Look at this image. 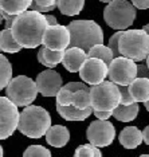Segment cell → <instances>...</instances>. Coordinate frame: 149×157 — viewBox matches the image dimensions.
Returning <instances> with one entry per match:
<instances>
[{
	"mask_svg": "<svg viewBox=\"0 0 149 157\" xmlns=\"http://www.w3.org/2000/svg\"><path fill=\"white\" fill-rule=\"evenodd\" d=\"M47 27L48 24L43 13L27 10L15 17L11 31L15 40L23 48H36L42 44Z\"/></svg>",
	"mask_w": 149,
	"mask_h": 157,
	"instance_id": "6da1fadb",
	"label": "cell"
},
{
	"mask_svg": "<svg viewBox=\"0 0 149 157\" xmlns=\"http://www.w3.org/2000/svg\"><path fill=\"white\" fill-rule=\"evenodd\" d=\"M51 128V117L42 106L30 105L20 113L17 130L26 137L40 138Z\"/></svg>",
	"mask_w": 149,
	"mask_h": 157,
	"instance_id": "7a4b0ae2",
	"label": "cell"
},
{
	"mask_svg": "<svg viewBox=\"0 0 149 157\" xmlns=\"http://www.w3.org/2000/svg\"><path fill=\"white\" fill-rule=\"evenodd\" d=\"M70 31V46L89 51L95 44L104 43V31L94 20H74L67 26Z\"/></svg>",
	"mask_w": 149,
	"mask_h": 157,
	"instance_id": "3957f363",
	"label": "cell"
},
{
	"mask_svg": "<svg viewBox=\"0 0 149 157\" xmlns=\"http://www.w3.org/2000/svg\"><path fill=\"white\" fill-rule=\"evenodd\" d=\"M120 54L132 60H145L149 55V34L141 30H126L120 38Z\"/></svg>",
	"mask_w": 149,
	"mask_h": 157,
	"instance_id": "277c9868",
	"label": "cell"
},
{
	"mask_svg": "<svg viewBox=\"0 0 149 157\" xmlns=\"http://www.w3.org/2000/svg\"><path fill=\"white\" fill-rule=\"evenodd\" d=\"M136 7L128 0H113L104 10V19L109 27L117 31L129 28L136 19Z\"/></svg>",
	"mask_w": 149,
	"mask_h": 157,
	"instance_id": "5b68a950",
	"label": "cell"
},
{
	"mask_svg": "<svg viewBox=\"0 0 149 157\" xmlns=\"http://www.w3.org/2000/svg\"><path fill=\"white\" fill-rule=\"evenodd\" d=\"M90 98L93 110L113 112L121 101V93L118 85L112 81H104L90 87Z\"/></svg>",
	"mask_w": 149,
	"mask_h": 157,
	"instance_id": "8992f818",
	"label": "cell"
},
{
	"mask_svg": "<svg viewBox=\"0 0 149 157\" xmlns=\"http://www.w3.org/2000/svg\"><path fill=\"white\" fill-rule=\"evenodd\" d=\"M36 82L26 75L15 77L10 81L6 87V95L8 97L15 105L19 106H30L35 101L38 95Z\"/></svg>",
	"mask_w": 149,
	"mask_h": 157,
	"instance_id": "52a82bcc",
	"label": "cell"
},
{
	"mask_svg": "<svg viewBox=\"0 0 149 157\" xmlns=\"http://www.w3.org/2000/svg\"><path fill=\"white\" fill-rule=\"evenodd\" d=\"M109 79L118 86H129L137 78L136 62L126 56H117L109 65Z\"/></svg>",
	"mask_w": 149,
	"mask_h": 157,
	"instance_id": "ba28073f",
	"label": "cell"
},
{
	"mask_svg": "<svg viewBox=\"0 0 149 157\" xmlns=\"http://www.w3.org/2000/svg\"><path fill=\"white\" fill-rule=\"evenodd\" d=\"M20 113L8 97H0V140H6L17 129Z\"/></svg>",
	"mask_w": 149,
	"mask_h": 157,
	"instance_id": "9c48e42d",
	"label": "cell"
},
{
	"mask_svg": "<svg viewBox=\"0 0 149 157\" xmlns=\"http://www.w3.org/2000/svg\"><path fill=\"white\" fill-rule=\"evenodd\" d=\"M86 137L90 144L97 148L109 146L116 137L114 125L108 120H95L89 125Z\"/></svg>",
	"mask_w": 149,
	"mask_h": 157,
	"instance_id": "30bf717a",
	"label": "cell"
},
{
	"mask_svg": "<svg viewBox=\"0 0 149 157\" xmlns=\"http://www.w3.org/2000/svg\"><path fill=\"white\" fill-rule=\"evenodd\" d=\"M109 74V66L98 58H87L79 69V77L87 85H98L106 79Z\"/></svg>",
	"mask_w": 149,
	"mask_h": 157,
	"instance_id": "8fae6325",
	"label": "cell"
},
{
	"mask_svg": "<svg viewBox=\"0 0 149 157\" xmlns=\"http://www.w3.org/2000/svg\"><path fill=\"white\" fill-rule=\"evenodd\" d=\"M42 44L46 48L54 51H65L70 46V31L69 28L61 24L48 26L44 31Z\"/></svg>",
	"mask_w": 149,
	"mask_h": 157,
	"instance_id": "7c38bea8",
	"label": "cell"
},
{
	"mask_svg": "<svg viewBox=\"0 0 149 157\" xmlns=\"http://www.w3.org/2000/svg\"><path fill=\"white\" fill-rule=\"evenodd\" d=\"M35 82H36L38 91L44 97H56V94L63 86L62 77L52 69L44 70L38 74Z\"/></svg>",
	"mask_w": 149,
	"mask_h": 157,
	"instance_id": "4fadbf2b",
	"label": "cell"
},
{
	"mask_svg": "<svg viewBox=\"0 0 149 157\" xmlns=\"http://www.w3.org/2000/svg\"><path fill=\"white\" fill-rule=\"evenodd\" d=\"M89 58L87 52L79 47H69L65 50L63 55V67L69 73H79V69L82 67L83 62Z\"/></svg>",
	"mask_w": 149,
	"mask_h": 157,
	"instance_id": "5bb4252c",
	"label": "cell"
},
{
	"mask_svg": "<svg viewBox=\"0 0 149 157\" xmlns=\"http://www.w3.org/2000/svg\"><path fill=\"white\" fill-rule=\"evenodd\" d=\"M70 140V132L63 125H52L46 133V141L54 148H63Z\"/></svg>",
	"mask_w": 149,
	"mask_h": 157,
	"instance_id": "9a60e30c",
	"label": "cell"
},
{
	"mask_svg": "<svg viewBox=\"0 0 149 157\" xmlns=\"http://www.w3.org/2000/svg\"><path fill=\"white\" fill-rule=\"evenodd\" d=\"M56 112L58 114L65 118L66 121H83L86 120L89 116H91L93 113V108H87V109H77L73 105H59L56 103Z\"/></svg>",
	"mask_w": 149,
	"mask_h": 157,
	"instance_id": "2e32d148",
	"label": "cell"
},
{
	"mask_svg": "<svg viewBox=\"0 0 149 157\" xmlns=\"http://www.w3.org/2000/svg\"><path fill=\"white\" fill-rule=\"evenodd\" d=\"M121 145L126 149H134L143 142V132L136 126H126L118 136Z\"/></svg>",
	"mask_w": 149,
	"mask_h": 157,
	"instance_id": "e0dca14e",
	"label": "cell"
},
{
	"mask_svg": "<svg viewBox=\"0 0 149 157\" xmlns=\"http://www.w3.org/2000/svg\"><path fill=\"white\" fill-rule=\"evenodd\" d=\"M89 90L87 83H85V82H69V83H66L65 86H62V89L59 90V93L56 94V103H59V105H71V101H73V95L74 93L78 91V90Z\"/></svg>",
	"mask_w": 149,
	"mask_h": 157,
	"instance_id": "ac0fdd59",
	"label": "cell"
},
{
	"mask_svg": "<svg viewBox=\"0 0 149 157\" xmlns=\"http://www.w3.org/2000/svg\"><path fill=\"white\" fill-rule=\"evenodd\" d=\"M129 91L132 94L134 102L149 101V78H136L129 85Z\"/></svg>",
	"mask_w": 149,
	"mask_h": 157,
	"instance_id": "d6986e66",
	"label": "cell"
},
{
	"mask_svg": "<svg viewBox=\"0 0 149 157\" xmlns=\"http://www.w3.org/2000/svg\"><path fill=\"white\" fill-rule=\"evenodd\" d=\"M65 51H54L46 47H42L38 52V62L48 69H54L56 65L62 63Z\"/></svg>",
	"mask_w": 149,
	"mask_h": 157,
	"instance_id": "ffe728a7",
	"label": "cell"
},
{
	"mask_svg": "<svg viewBox=\"0 0 149 157\" xmlns=\"http://www.w3.org/2000/svg\"><path fill=\"white\" fill-rule=\"evenodd\" d=\"M138 112H140L138 102H134V103H132V105H121V103H120V105L113 110L112 116L118 121L129 122V121H133L134 118H136Z\"/></svg>",
	"mask_w": 149,
	"mask_h": 157,
	"instance_id": "44dd1931",
	"label": "cell"
},
{
	"mask_svg": "<svg viewBox=\"0 0 149 157\" xmlns=\"http://www.w3.org/2000/svg\"><path fill=\"white\" fill-rule=\"evenodd\" d=\"M32 0H0V10L11 15H19L30 8Z\"/></svg>",
	"mask_w": 149,
	"mask_h": 157,
	"instance_id": "7402d4cb",
	"label": "cell"
},
{
	"mask_svg": "<svg viewBox=\"0 0 149 157\" xmlns=\"http://www.w3.org/2000/svg\"><path fill=\"white\" fill-rule=\"evenodd\" d=\"M0 47H2V51L4 52H10V54H15V52H19L23 47L20 46L17 42L15 40L12 35V31L8 30V28H4L2 31V35H0Z\"/></svg>",
	"mask_w": 149,
	"mask_h": 157,
	"instance_id": "603a6c76",
	"label": "cell"
},
{
	"mask_svg": "<svg viewBox=\"0 0 149 157\" xmlns=\"http://www.w3.org/2000/svg\"><path fill=\"white\" fill-rule=\"evenodd\" d=\"M56 7L66 16H75L85 7V0H58Z\"/></svg>",
	"mask_w": 149,
	"mask_h": 157,
	"instance_id": "cb8c5ba5",
	"label": "cell"
},
{
	"mask_svg": "<svg viewBox=\"0 0 149 157\" xmlns=\"http://www.w3.org/2000/svg\"><path fill=\"white\" fill-rule=\"evenodd\" d=\"M87 56L89 58H98V59L104 60L108 66L110 65L112 60L114 59V55H113L112 50L109 48L108 46H104V43L93 46V47L87 51Z\"/></svg>",
	"mask_w": 149,
	"mask_h": 157,
	"instance_id": "d4e9b609",
	"label": "cell"
},
{
	"mask_svg": "<svg viewBox=\"0 0 149 157\" xmlns=\"http://www.w3.org/2000/svg\"><path fill=\"white\" fill-rule=\"evenodd\" d=\"M12 79V65L4 55L0 54V90L7 87Z\"/></svg>",
	"mask_w": 149,
	"mask_h": 157,
	"instance_id": "484cf974",
	"label": "cell"
},
{
	"mask_svg": "<svg viewBox=\"0 0 149 157\" xmlns=\"http://www.w3.org/2000/svg\"><path fill=\"white\" fill-rule=\"evenodd\" d=\"M71 105L77 109H87L91 108V98H90V89L89 90H78L74 93Z\"/></svg>",
	"mask_w": 149,
	"mask_h": 157,
	"instance_id": "4316f807",
	"label": "cell"
},
{
	"mask_svg": "<svg viewBox=\"0 0 149 157\" xmlns=\"http://www.w3.org/2000/svg\"><path fill=\"white\" fill-rule=\"evenodd\" d=\"M74 157H102V153L97 146L91 144H85V145H79L75 149Z\"/></svg>",
	"mask_w": 149,
	"mask_h": 157,
	"instance_id": "83f0119b",
	"label": "cell"
},
{
	"mask_svg": "<svg viewBox=\"0 0 149 157\" xmlns=\"http://www.w3.org/2000/svg\"><path fill=\"white\" fill-rule=\"evenodd\" d=\"M56 4H58V0H32L30 8L32 11L43 13V12H50L54 8H56Z\"/></svg>",
	"mask_w": 149,
	"mask_h": 157,
	"instance_id": "f1b7e54d",
	"label": "cell"
},
{
	"mask_svg": "<svg viewBox=\"0 0 149 157\" xmlns=\"http://www.w3.org/2000/svg\"><path fill=\"white\" fill-rule=\"evenodd\" d=\"M23 157H51V152L42 145H31L24 151Z\"/></svg>",
	"mask_w": 149,
	"mask_h": 157,
	"instance_id": "f546056e",
	"label": "cell"
},
{
	"mask_svg": "<svg viewBox=\"0 0 149 157\" xmlns=\"http://www.w3.org/2000/svg\"><path fill=\"white\" fill-rule=\"evenodd\" d=\"M124 31H117L116 34L112 35V38L109 39V44L108 47L112 50L113 55H114V58H117V56H120L121 54H120V48H118V43H120V38H121Z\"/></svg>",
	"mask_w": 149,
	"mask_h": 157,
	"instance_id": "4dcf8cb0",
	"label": "cell"
},
{
	"mask_svg": "<svg viewBox=\"0 0 149 157\" xmlns=\"http://www.w3.org/2000/svg\"><path fill=\"white\" fill-rule=\"evenodd\" d=\"M118 89L120 93H121V101H120L121 105H132V103H134V99L129 91V86H118Z\"/></svg>",
	"mask_w": 149,
	"mask_h": 157,
	"instance_id": "1f68e13d",
	"label": "cell"
},
{
	"mask_svg": "<svg viewBox=\"0 0 149 157\" xmlns=\"http://www.w3.org/2000/svg\"><path fill=\"white\" fill-rule=\"evenodd\" d=\"M0 15L3 16V19H4V26L6 28H8V30H11L12 24H13V20H15V17L17 15H11V13H7L6 11H3V10H0Z\"/></svg>",
	"mask_w": 149,
	"mask_h": 157,
	"instance_id": "d6a6232c",
	"label": "cell"
},
{
	"mask_svg": "<svg viewBox=\"0 0 149 157\" xmlns=\"http://www.w3.org/2000/svg\"><path fill=\"white\" fill-rule=\"evenodd\" d=\"M137 77L138 78H149V67L147 65L137 66Z\"/></svg>",
	"mask_w": 149,
	"mask_h": 157,
	"instance_id": "836d02e7",
	"label": "cell"
},
{
	"mask_svg": "<svg viewBox=\"0 0 149 157\" xmlns=\"http://www.w3.org/2000/svg\"><path fill=\"white\" fill-rule=\"evenodd\" d=\"M132 4L138 10L149 8V0H132Z\"/></svg>",
	"mask_w": 149,
	"mask_h": 157,
	"instance_id": "e575fe53",
	"label": "cell"
},
{
	"mask_svg": "<svg viewBox=\"0 0 149 157\" xmlns=\"http://www.w3.org/2000/svg\"><path fill=\"white\" fill-rule=\"evenodd\" d=\"M93 113L98 120H108L113 114V112H104V110H93Z\"/></svg>",
	"mask_w": 149,
	"mask_h": 157,
	"instance_id": "d590c367",
	"label": "cell"
},
{
	"mask_svg": "<svg viewBox=\"0 0 149 157\" xmlns=\"http://www.w3.org/2000/svg\"><path fill=\"white\" fill-rule=\"evenodd\" d=\"M46 20H47V24L48 26H55V24H58V22H56V17L54 15H50V13H47V15H44Z\"/></svg>",
	"mask_w": 149,
	"mask_h": 157,
	"instance_id": "8d00e7d4",
	"label": "cell"
},
{
	"mask_svg": "<svg viewBox=\"0 0 149 157\" xmlns=\"http://www.w3.org/2000/svg\"><path fill=\"white\" fill-rule=\"evenodd\" d=\"M143 140L145 141V144L149 145V125L143 130Z\"/></svg>",
	"mask_w": 149,
	"mask_h": 157,
	"instance_id": "74e56055",
	"label": "cell"
},
{
	"mask_svg": "<svg viewBox=\"0 0 149 157\" xmlns=\"http://www.w3.org/2000/svg\"><path fill=\"white\" fill-rule=\"evenodd\" d=\"M143 30H144L147 34H149V23H148V24H145V26L143 27Z\"/></svg>",
	"mask_w": 149,
	"mask_h": 157,
	"instance_id": "f35d334b",
	"label": "cell"
},
{
	"mask_svg": "<svg viewBox=\"0 0 149 157\" xmlns=\"http://www.w3.org/2000/svg\"><path fill=\"white\" fill-rule=\"evenodd\" d=\"M145 109H147L148 112H149V101H147V102H145Z\"/></svg>",
	"mask_w": 149,
	"mask_h": 157,
	"instance_id": "ab89813d",
	"label": "cell"
},
{
	"mask_svg": "<svg viewBox=\"0 0 149 157\" xmlns=\"http://www.w3.org/2000/svg\"><path fill=\"white\" fill-rule=\"evenodd\" d=\"M99 2H102V3H108V4H109V3L113 2V0H99Z\"/></svg>",
	"mask_w": 149,
	"mask_h": 157,
	"instance_id": "60d3db41",
	"label": "cell"
},
{
	"mask_svg": "<svg viewBox=\"0 0 149 157\" xmlns=\"http://www.w3.org/2000/svg\"><path fill=\"white\" fill-rule=\"evenodd\" d=\"M0 157H3V148H2V145H0Z\"/></svg>",
	"mask_w": 149,
	"mask_h": 157,
	"instance_id": "b9f144b4",
	"label": "cell"
},
{
	"mask_svg": "<svg viewBox=\"0 0 149 157\" xmlns=\"http://www.w3.org/2000/svg\"><path fill=\"white\" fill-rule=\"evenodd\" d=\"M145 60H147V66L149 67V55H148V58H147V59H145Z\"/></svg>",
	"mask_w": 149,
	"mask_h": 157,
	"instance_id": "7bdbcfd3",
	"label": "cell"
},
{
	"mask_svg": "<svg viewBox=\"0 0 149 157\" xmlns=\"http://www.w3.org/2000/svg\"><path fill=\"white\" fill-rule=\"evenodd\" d=\"M140 157H149V155H141Z\"/></svg>",
	"mask_w": 149,
	"mask_h": 157,
	"instance_id": "ee69618b",
	"label": "cell"
},
{
	"mask_svg": "<svg viewBox=\"0 0 149 157\" xmlns=\"http://www.w3.org/2000/svg\"><path fill=\"white\" fill-rule=\"evenodd\" d=\"M0 35H2V31H0ZM0 51H2V47H0Z\"/></svg>",
	"mask_w": 149,
	"mask_h": 157,
	"instance_id": "f6af8a7d",
	"label": "cell"
}]
</instances>
